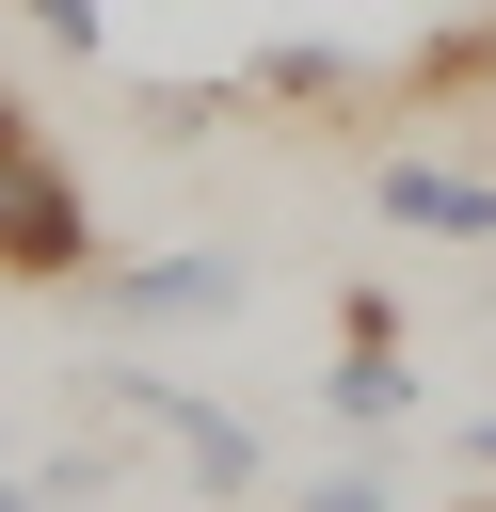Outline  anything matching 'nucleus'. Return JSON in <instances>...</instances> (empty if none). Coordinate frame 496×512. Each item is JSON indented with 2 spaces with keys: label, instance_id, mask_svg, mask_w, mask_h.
<instances>
[{
  "label": "nucleus",
  "instance_id": "6e6552de",
  "mask_svg": "<svg viewBox=\"0 0 496 512\" xmlns=\"http://www.w3.org/2000/svg\"><path fill=\"white\" fill-rule=\"evenodd\" d=\"M288 512H400V464H320Z\"/></svg>",
  "mask_w": 496,
  "mask_h": 512
},
{
  "label": "nucleus",
  "instance_id": "20e7f679",
  "mask_svg": "<svg viewBox=\"0 0 496 512\" xmlns=\"http://www.w3.org/2000/svg\"><path fill=\"white\" fill-rule=\"evenodd\" d=\"M320 416H336V432H400V416H416V352H400V304H384V288L336 304V384H320Z\"/></svg>",
  "mask_w": 496,
  "mask_h": 512
},
{
  "label": "nucleus",
  "instance_id": "423d86ee",
  "mask_svg": "<svg viewBox=\"0 0 496 512\" xmlns=\"http://www.w3.org/2000/svg\"><path fill=\"white\" fill-rule=\"evenodd\" d=\"M240 96H256V112H320V96H352V48L288 32V48H256V64H240Z\"/></svg>",
  "mask_w": 496,
  "mask_h": 512
},
{
  "label": "nucleus",
  "instance_id": "f8f14e48",
  "mask_svg": "<svg viewBox=\"0 0 496 512\" xmlns=\"http://www.w3.org/2000/svg\"><path fill=\"white\" fill-rule=\"evenodd\" d=\"M0 464H16V432H0Z\"/></svg>",
  "mask_w": 496,
  "mask_h": 512
},
{
  "label": "nucleus",
  "instance_id": "ddd939ff",
  "mask_svg": "<svg viewBox=\"0 0 496 512\" xmlns=\"http://www.w3.org/2000/svg\"><path fill=\"white\" fill-rule=\"evenodd\" d=\"M464 512H496V496H464Z\"/></svg>",
  "mask_w": 496,
  "mask_h": 512
},
{
  "label": "nucleus",
  "instance_id": "4468645a",
  "mask_svg": "<svg viewBox=\"0 0 496 512\" xmlns=\"http://www.w3.org/2000/svg\"><path fill=\"white\" fill-rule=\"evenodd\" d=\"M192 512H208V496H192Z\"/></svg>",
  "mask_w": 496,
  "mask_h": 512
},
{
  "label": "nucleus",
  "instance_id": "0eeeda50",
  "mask_svg": "<svg viewBox=\"0 0 496 512\" xmlns=\"http://www.w3.org/2000/svg\"><path fill=\"white\" fill-rule=\"evenodd\" d=\"M128 112H144V144H208L224 112H256L240 80H128Z\"/></svg>",
  "mask_w": 496,
  "mask_h": 512
},
{
  "label": "nucleus",
  "instance_id": "f257e3e1",
  "mask_svg": "<svg viewBox=\"0 0 496 512\" xmlns=\"http://www.w3.org/2000/svg\"><path fill=\"white\" fill-rule=\"evenodd\" d=\"M0 272L16 288H80L96 272V192L64 176V144L0 96Z\"/></svg>",
  "mask_w": 496,
  "mask_h": 512
},
{
  "label": "nucleus",
  "instance_id": "9b49d317",
  "mask_svg": "<svg viewBox=\"0 0 496 512\" xmlns=\"http://www.w3.org/2000/svg\"><path fill=\"white\" fill-rule=\"evenodd\" d=\"M464 464H480V480H496V416H464Z\"/></svg>",
  "mask_w": 496,
  "mask_h": 512
},
{
  "label": "nucleus",
  "instance_id": "f03ea898",
  "mask_svg": "<svg viewBox=\"0 0 496 512\" xmlns=\"http://www.w3.org/2000/svg\"><path fill=\"white\" fill-rule=\"evenodd\" d=\"M80 400H96V416H128V432H160V448L192 464V496H208V512H240V496H256V432H240L208 384H160V368H80Z\"/></svg>",
  "mask_w": 496,
  "mask_h": 512
},
{
  "label": "nucleus",
  "instance_id": "9d476101",
  "mask_svg": "<svg viewBox=\"0 0 496 512\" xmlns=\"http://www.w3.org/2000/svg\"><path fill=\"white\" fill-rule=\"evenodd\" d=\"M0 512H64V496H48V480H32V464H0Z\"/></svg>",
  "mask_w": 496,
  "mask_h": 512
},
{
  "label": "nucleus",
  "instance_id": "1a4fd4ad",
  "mask_svg": "<svg viewBox=\"0 0 496 512\" xmlns=\"http://www.w3.org/2000/svg\"><path fill=\"white\" fill-rule=\"evenodd\" d=\"M16 16H32V32L64 48V64H96V48H112V16H96V0H16Z\"/></svg>",
  "mask_w": 496,
  "mask_h": 512
},
{
  "label": "nucleus",
  "instance_id": "7ed1b4c3",
  "mask_svg": "<svg viewBox=\"0 0 496 512\" xmlns=\"http://www.w3.org/2000/svg\"><path fill=\"white\" fill-rule=\"evenodd\" d=\"M80 304H96L112 336H192V320H240V304H256V272H240V256H128V272L96 256V272H80Z\"/></svg>",
  "mask_w": 496,
  "mask_h": 512
},
{
  "label": "nucleus",
  "instance_id": "39448f33",
  "mask_svg": "<svg viewBox=\"0 0 496 512\" xmlns=\"http://www.w3.org/2000/svg\"><path fill=\"white\" fill-rule=\"evenodd\" d=\"M368 208L400 224V240H496V176H464V160H368Z\"/></svg>",
  "mask_w": 496,
  "mask_h": 512
}]
</instances>
